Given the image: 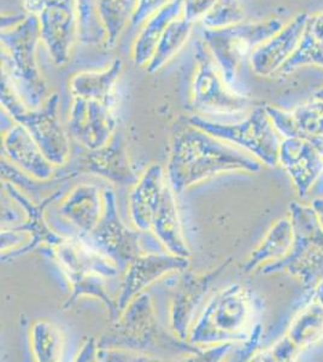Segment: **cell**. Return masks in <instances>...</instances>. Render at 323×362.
I'll use <instances>...</instances> for the list:
<instances>
[{
	"instance_id": "cell-1",
	"label": "cell",
	"mask_w": 323,
	"mask_h": 362,
	"mask_svg": "<svg viewBox=\"0 0 323 362\" xmlns=\"http://www.w3.org/2000/svg\"><path fill=\"white\" fill-rule=\"evenodd\" d=\"M262 162L242 148L179 119L174 124L167 177L175 194L227 172L256 173Z\"/></svg>"
},
{
	"instance_id": "cell-2",
	"label": "cell",
	"mask_w": 323,
	"mask_h": 362,
	"mask_svg": "<svg viewBox=\"0 0 323 362\" xmlns=\"http://www.w3.org/2000/svg\"><path fill=\"white\" fill-rule=\"evenodd\" d=\"M98 344L99 348L131 350L157 358L181 354L186 360L201 350L177 337L172 329H164L148 293H140L128 303L119 319L99 338Z\"/></svg>"
},
{
	"instance_id": "cell-3",
	"label": "cell",
	"mask_w": 323,
	"mask_h": 362,
	"mask_svg": "<svg viewBox=\"0 0 323 362\" xmlns=\"http://www.w3.org/2000/svg\"><path fill=\"white\" fill-rule=\"evenodd\" d=\"M258 300L242 284H232L210 297L189 329L186 341L205 346L234 341L242 344L252 334Z\"/></svg>"
},
{
	"instance_id": "cell-4",
	"label": "cell",
	"mask_w": 323,
	"mask_h": 362,
	"mask_svg": "<svg viewBox=\"0 0 323 362\" xmlns=\"http://www.w3.org/2000/svg\"><path fill=\"white\" fill-rule=\"evenodd\" d=\"M1 75L29 110H37L49 98V88L37 62L40 22L35 13L10 28L1 29Z\"/></svg>"
},
{
	"instance_id": "cell-5",
	"label": "cell",
	"mask_w": 323,
	"mask_h": 362,
	"mask_svg": "<svg viewBox=\"0 0 323 362\" xmlns=\"http://www.w3.org/2000/svg\"><path fill=\"white\" fill-rule=\"evenodd\" d=\"M51 251L71 290L63 308H71L81 297H93L105 305L111 322L117 320V302L107 293L105 280L119 276V268L80 237H66Z\"/></svg>"
},
{
	"instance_id": "cell-6",
	"label": "cell",
	"mask_w": 323,
	"mask_h": 362,
	"mask_svg": "<svg viewBox=\"0 0 323 362\" xmlns=\"http://www.w3.org/2000/svg\"><path fill=\"white\" fill-rule=\"evenodd\" d=\"M290 221L295 230L293 245L288 255L259 268V274L286 272L311 293L323 279V227L312 206L290 203Z\"/></svg>"
},
{
	"instance_id": "cell-7",
	"label": "cell",
	"mask_w": 323,
	"mask_h": 362,
	"mask_svg": "<svg viewBox=\"0 0 323 362\" xmlns=\"http://www.w3.org/2000/svg\"><path fill=\"white\" fill-rule=\"evenodd\" d=\"M1 107L13 122L22 124L39 145L46 158L61 168L68 165L71 155L69 136L58 116L59 95L51 93L42 107L29 110L1 75Z\"/></svg>"
},
{
	"instance_id": "cell-8",
	"label": "cell",
	"mask_w": 323,
	"mask_h": 362,
	"mask_svg": "<svg viewBox=\"0 0 323 362\" xmlns=\"http://www.w3.org/2000/svg\"><path fill=\"white\" fill-rule=\"evenodd\" d=\"M104 210L95 230L82 239L124 272L131 261L145 252L167 251L152 232L129 230L119 218L116 196L111 187L102 189ZM81 238V237H80Z\"/></svg>"
},
{
	"instance_id": "cell-9",
	"label": "cell",
	"mask_w": 323,
	"mask_h": 362,
	"mask_svg": "<svg viewBox=\"0 0 323 362\" xmlns=\"http://www.w3.org/2000/svg\"><path fill=\"white\" fill-rule=\"evenodd\" d=\"M283 22L273 17L254 23H239L227 28L205 29L203 40L229 86L234 88L237 68L244 58L283 29Z\"/></svg>"
},
{
	"instance_id": "cell-10",
	"label": "cell",
	"mask_w": 323,
	"mask_h": 362,
	"mask_svg": "<svg viewBox=\"0 0 323 362\" xmlns=\"http://www.w3.org/2000/svg\"><path fill=\"white\" fill-rule=\"evenodd\" d=\"M187 119L211 136L242 148L264 165L274 167L278 163V148L283 139L263 105L254 107L245 119L234 124L213 122L201 115Z\"/></svg>"
},
{
	"instance_id": "cell-11",
	"label": "cell",
	"mask_w": 323,
	"mask_h": 362,
	"mask_svg": "<svg viewBox=\"0 0 323 362\" xmlns=\"http://www.w3.org/2000/svg\"><path fill=\"white\" fill-rule=\"evenodd\" d=\"M196 71L192 81V107L204 115H234L249 107V97L229 86L204 40L194 45Z\"/></svg>"
},
{
	"instance_id": "cell-12",
	"label": "cell",
	"mask_w": 323,
	"mask_h": 362,
	"mask_svg": "<svg viewBox=\"0 0 323 362\" xmlns=\"http://www.w3.org/2000/svg\"><path fill=\"white\" fill-rule=\"evenodd\" d=\"M229 264L230 259H227L225 264L203 274L182 272L170 305V329L177 337L187 339L189 329L209 300L210 288Z\"/></svg>"
},
{
	"instance_id": "cell-13",
	"label": "cell",
	"mask_w": 323,
	"mask_h": 362,
	"mask_svg": "<svg viewBox=\"0 0 323 362\" xmlns=\"http://www.w3.org/2000/svg\"><path fill=\"white\" fill-rule=\"evenodd\" d=\"M114 105L95 99L74 97L68 115V133L86 150L102 148L117 128Z\"/></svg>"
},
{
	"instance_id": "cell-14",
	"label": "cell",
	"mask_w": 323,
	"mask_h": 362,
	"mask_svg": "<svg viewBox=\"0 0 323 362\" xmlns=\"http://www.w3.org/2000/svg\"><path fill=\"white\" fill-rule=\"evenodd\" d=\"M189 267V257L174 255L168 251L145 252L135 257L124 271L121 293L116 300L119 313H122L131 300L145 293L157 280L172 273H182Z\"/></svg>"
},
{
	"instance_id": "cell-15",
	"label": "cell",
	"mask_w": 323,
	"mask_h": 362,
	"mask_svg": "<svg viewBox=\"0 0 323 362\" xmlns=\"http://www.w3.org/2000/svg\"><path fill=\"white\" fill-rule=\"evenodd\" d=\"M35 15L40 22V42L56 66L69 62L71 49L78 40L75 0L41 6Z\"/></svg>"
},
{
	"instance_id": "cell-16",
	"label": "cell",
	"mask_w": 323,
	"mask_h": 362,
	"mask_svg": "<svg viewBox=\"0 0 323 362\" xmlns=\"http://www.w3.org/2000/svg\"><path fill=\"white\" fill-rule=\"evenodd\" d=\"M71 172L90 174L119 185H134L139 179L129 160L123 136L117 133H114L112 139L102 148H85V151L75 158Z\"/></svg>"
},
{
	"instance_id": "cell-17",
	"label": "cell",
	"mask_w": 323,
	"mask_h": 362,
	"mask_svg": "<svg viewBox=\"0 0 323 362\" xmlns=\"http://www.w3.org/2000/svg\"><path fill=\"white\" fill-rule=\"evenodd\" d=\"M104 210V194L98 185L82 182L70 189L58 206L57 214L70 230L68 237H86L98 225Z\"/></svg>"
},
{
	"instance_id": "cell-18",
	"label": "cell",
	"mask_w": 323,
	"mask_h": 362,
	"mask_svg": "<svg viewBox=\"0 0 323 362\" xmlns=\"http://www.w3.org/2000/svg\"><path fill=\"white\" fill-rule=\"evenodd\" d=\"M307 17V13H299L292 21L283 25L278 33L254 49L249 56V63L254 74L261 78L278 74L298 47Z\"/></svg>"
},
{
	"instance_id": "cell-19",
	"label": "cell",
	"mask_w": 323,
	"mask_h": 362,
	"mask_svg": "<svg viewBox=\"0 0 323 362\" xmlns=\"http://www.w3.org/2000/svg\"><path fill=\"white\" fill-rule=\"evenodd\" d=\"M4 158L35 180L49 181L57 177L58 167L52 165L39 145L22 124H11L3 136Z\"/></svg>"
},
{
	"instance_id": "cell-20",
	"label": "cell",
	"mask_w": 323,
	"mask_h": 362,
	"mask_svg": "<svg viewBox=\"0 0 323 362\" xmlns=\"http://www.w3.org/2000/svg\"><path fill=\"white\" fill-rule=\"evenodd\" d=\"M278 163L295 184L300 197H305L323 173V158L310 140L292 136L283 138L278 148Z\"/></svg>"
},
{
	"instance_id": "cell-21",
	"label": "cell",
	"mask_w": 323,
	"mask_h": 362,
	"mask_svg": "<svg viewBox=\"0 0 323 362\" xmlns=\"http://www.w3.org/2000/svg\"><path fill=\"white\" fill-rule=\"evenodd\" d=\"M168 182L163 165L153 163L140 175L129 194V218L136 230L151 232L155 210Z\"/></svg>"
},
{
	"instance_id": "cell-22",
	"label": "cell",
	"mask_w": 323,
	"mask_h": 362,
	"mask_svg": "<svg viewBox=\"0 0 323 362\" xmlns=\"http://www.w3.org/2000/svg\"><path fill=\"white\" fill-rule=\"evenodd\" d=\"M266 110L275 129L283 138L298 136L314 140L323 136L322 99L314 98L290 112L273 105H266Z\"/></svg>"
},
{
	"instance_id": "cell-23",
	"label": "cell",
	"mask_w": 323,
	"mask_h": 362,
	"mask_svg": "<svg viewBox=\"0 0 323 362\" xmlns=\"http://www.w3.org/2000/svg\"><path fill=\"white\" fill-rule=\"evenodd\" d=\"M151 232L170 254L189 259L191 257V250L186 243L181 226L175 191L172 189L169 181L164 187L160 206L155 210Z\"/></svg>"
},
{
	"instance_id": "cell-24",
	"label": "cell",
	"mask_w": 323,
	"mask_h": 362,
	"mask_svg": "<svg viewBox=\"0 0 323 362\" xmlns=\"http://www.w3.org/2000/svg\"><path fill=\"white\" fill-rule=\"evenodd\" d=\"M122 61L116 58L110 66L100 71L78 73L70 81L71 95L114 105V87L122 73Z\"/></svg>"
},
{
	"instance_id": "cell-25",
	"label": "cell",
	"mask_w": 323,
	"mask_h": 362,
	"mask_svg": "<svg viewBox=\"0 0 323 362\" xmlns=\"http://www.w3.org/2000/svg\"><path fill=\"white\" fill-rule=\"evenodd\" d=\"M295 239V230L290 218L278 220L266 232L244 266L245 273L259 269L262 266L275 262L288 255Z\"/></svg>"
},
{
	"instance_id": "cell-26",
	"label": "cell",
	"mask_w": 323,
	"mask_h": 362,
	"mask_svg": "<svg viewBox=\"0 0 323 362\" xmlns=\"http://www.w3.org/2000/svg\"><path fill=\"white\" fill-rule=\"evenodd\" d=\"M182 3L184 0H172L167 6L148 18L133 46L135 66H148L167 27L182 15Z\"/></svg>"
},
{
	"instance_id": "cell-27",
	"label": "cell",
	"mask_w": 323,
	"mask_h": 362,
	"mask_svg": "<svg viewBox=\"0 0 323 362\" xmlns=\"http://www.w3.org/2000/svg\"><path fill=\"white\" fill-rule=\"evenodd\" d=\"M305 66H323V11L309 15L298 47L278 75H288Z\"/></svg>"
},
{
	"instance_id": "cell-28",
	"label": "cell",
	"mask_w": 323,
	"mask_h": 362,
	"mask_svg": "<svg viewBox=\"0 0 323 362\" xmlns=\"http://www.w3.org/2000/svg\"><path fill=\"white\" fill-rule=\"evenodd\" d=\"M30 346L35 361H61L66 349V334L57 324L40 319L30 327Z\"/></svg>"
},
{
	"instance_id": "cell-29",
	"label": "cell",
	"mask_w": 323,
	"mask_h": 362,
	"mask_svg": "<svg viewBox=\"0 0 323 362\" xmlns=\"http://www.w3.org/2000/svg\"><path fill=\"white\" fill-rule=\"evenodd\" d=\"M302 353L323 338V305L310 300L290 322L286 334Z\"/></svg>"
},
{
	"instance_id": "cell-30",
	"label": "cell",
	"mask_w": 323,
	"mask_h": 362,
	"mask_svg": "<svg viewBox=\"0 0 323 362\" xmlns=\"http://www.w3.org/2000/svg\"><path fill=\"white\" fill-rule=\"evenodd\" d=\"M193 23L186 21L184 17H177L167 27L163 37H160L158 45L151 61L146 66L148 73H155L162 69L167 63L174 58L184 47L192 32Z\"/></svg>"
},
{
	"instance_id": "cell-31",
	"label": "cell",
	"mask_w": 323,
	"mask_h": 362,
	"mask_svg": "<svg viewBox=\"0 0 323 362\" xmlns=\"http://www.w3.org/2000/svg\"><path fill=\"white\" fill-rule=\"evenodd\" d=\"M138 0H97L102 25L107 30V45L116 44L123 30L131 25Z\"/></svg>"
},
{
	"instance_id": "cell-32",
	"label": "cell",
	"mask_w": 323,
	"mask_h": 362,
	"mask_svg": "<svg viewBox=\"0 0 323 362\" xmlns=\"http://www.w3.org/2000/svg\"><path fill=\"white\" fill-rule=\"evenodd\" d=\"M78 20V40L85 45L107 44V30L102 25L97 0H75Z\"/></svg>"
},
{
	"instance_id": "cell-33",
	"label": "cell",
	"mask_w": 323,
	"mask_h": 362,
	"mask_svg": "<svg viewBox=\"0 0 323 362\" xmlns=\"http://www.w3.org/2000/svg\"><path fill=\"white\" fill-rule=\"evenodd\" d=\"M245 11L239 0H217L216 4L206 13L201 23L205 29L227 28L244 22Z\"/></svg>"
},
{
	"instance_id": "cell-34",
	"label": "cell",
	"mask_w": 323,
	"mask_h": 362,
	"mask_svg": "<svg viewBox=\"0 0 323 362\" xmlns=\"http://www.w3.org/2000/svg\"><path fill=\"white\" fill-rule=\"evenodd\" d=\"M97 361H163L153 355L143 354L131 350L99 348Z\"/></svg>"
},
{
	"instance_id": "cell-35",
	"label": "cell",
	"mask_w": 323,
	"mask_h": 362,
	"mask_svg": "<svg viewBox=\"0 0 323 362\" xmlns=\"http://www.w3.org/2000/svg\"><path fill=\"white\" fill-rule=\"evenodd\" d=\"M170 1L172 0H138L134 13L131 16V25L136 27L143 22L148 21L150 17L158 13L160 8L167 6Z\"/></svg>"
},
{
	"instance_id": "cell-36",
	"label": "cell",
	"mask_w": 323,
	"mask_h": 362,
	"mask_svg": "<svg viewBox=\"0 0 323 362\" xmlns=\"http://www.w3.org/2000/svg\"><path fill=\"white\" fill-rule=\"evenodd\" d=\"M217 0H184L182 3V15L186 21L191 23L201 21L203 17L209 13Z\"/></svg>"
},
{
	"instance_id": "cell-37",
	"label": "cell",
	"mask_w": 323,
	"mask_h": 362,
	"mask_svg": "<svg viewBox=\"0 0 323 362\" xmlns=\"http://www.w3.org/2000/svg\"><path fill=\"white\" fill-rule=\"evenodd\" d=\"M99 344L98 341L95 338L90 337L87 339L81 349L78 351V356L75 358V361L88 362L97 361V354H98Z\"/></svg>"
},
{
	"instance_id": "cell-38",
	"label": "cell",
	"mask_w": 323,
	"mask_h": 362,
	"mask_svg": "<svg viewBox=\"0 0 323 362\" xmlns=\"http://www.w3.org/2000/svg\"><path fill=\"white\" fill-rule=\"evenodd\" d=\"M64 0H25V8L27 13H37L39 8L44 5L54 4V3H61Z\"/></svg>"
},
{
	"instance_id": "cell-39",
	"label": "cell",
	"mask_w": 323,
	"mask_h": 362,
	"mask_svg": "<svg viewBox=\"0 0 323 362\" xmlns=\"http://www.w3.org/2000/svg\"><path fill=\"white\" fill-rule=\"evenodd\" d=\"M310 300H315L323 305V279L319 280L315 288H312L310 293Z\"/></svg>"
},
{
	"instance_id": "cell-40",
	"label": "cell",
	"mask_w": 323,
	"mask_h": 362,
	"mask_svg": "<svg viewBox=\"0 0 323 362\" xmlns=\"http://www.w3.org/2000/svg\"><path fill=\"white\" fill-rule=\"evenodd\" d=\"M311 206L315 209L321 226L323 227V198H316V199H314V202L311 203Z\"/></svg>"
},
{
	"instance_id": "cell-41",
	"label": "cell",
	"mask_w": 323,
	"mask_h": 362,
	"mask_svg": "<svg viewBox=\"0 0 323 362\" xmlns=\"http://www.w3.org/2000/svg\"><path fill=\"white\" fill-rule=\"evenodd\" d=\"M311 143H314V145H315L316 148L319 150V155H321V157L323 158V136H321V138H316V139L310 140Z\"/></svg>"
},
{
	"instance_id": "cell-42",
	"label": "cell",
	"mask_w": 323,
	"mask_h": 362,
	"mask_svg": "<svg viewBox=\"0 0 323 362\" xmlns=\"http://www.w3.org/2000/svg\"><path fill=\"white\" fill-rule=\"evenodd\" d=\"M314 98L322 99L323 100V87L316 90L315 93H314Z\"/></svg>"
}]
</instances>
